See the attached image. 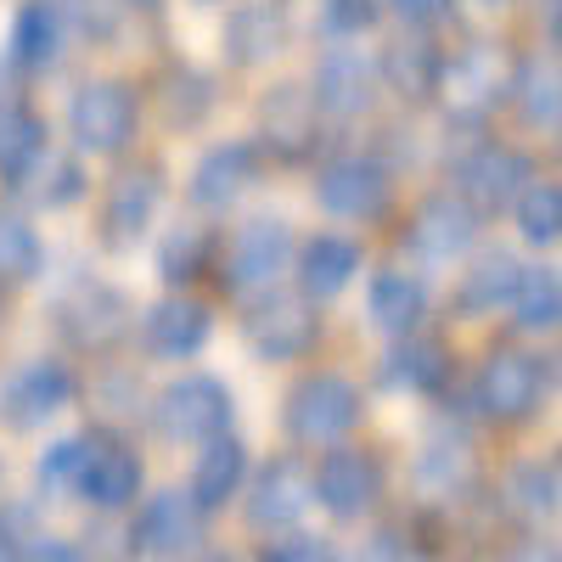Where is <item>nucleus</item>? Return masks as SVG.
<instances>
[{"instance_id":"1","label":"nucleus","mask_w":562,"mask_h":562,"mask_svg":"<svg viewBox=\"0 0 562 562\" xmlns=\"http://www.w3.org/2000/svg\"><path fill=\"white\" fill-rule=\"evenodd\" d=\"M512 74H518V57L495 40H467L461 52H445L439 90H434L445 124H456V130L490 124L512 102Z\"/></svg>"},{"instance_id":"2","label":"nucleus","mask_w":562,"mask_h":562,"mask_svg":"<svg viewBox=\"0 0 562 562\" xmlns=\"http://www.w3.org/2000/svg\"><path fill=\"white\" fill-rule=\"evenodd\" d=\"M140 135V90L119 74H90L68 97V140L79 158H124Z\"/></svg>"},{"instance_id":"3","label":"nucleus","mask_w":562,"mask_h":562,"mask_svg":"<svg viewBox=\"0 0 562 562\" xmlns=\"http://www.w3.org/2000/svg\"><path fill=\"white\" fill-rule=\"evenodd\" d=\"M360 422H366V394L344 371H304L288 389V405H281V428L299 450L344 445Z\"/></svg>"},{"instance_id":"4","label":"nucleus","mask_w":562,"mask_h":562,"mask_svg":"<svg viewBox=\"0 0 562 562\" xmlns=\"http://www.w3.org/2000/svg\"><path fill=\"white\" fill-rule=\"evenodd\" d=\"M299 265V243H293V225L281 214H254L231 231V243L220 248V293L225 299H259L270 288H281V276Z\"/></svg>"},{"instance_id":"5","label":"nucleus","mask_w":562,"mask_h":562,"mask_svg":"<svg viewBox=\"0 0 562 562\" xmlns=\"http://www.w3.org/2000/svg\"><path fill=\"white\" fill-rule=\"evenodd\" d=\"M243 338H248L254 360H265V366H293V360H310V355L321 349L326 321H321V304H315L304 288H270V293L248 299Z\"/></svg>"},{"instance_id":"6","label":"nucleus","mask_w":562,"mask_h":562,"mask_svg":"<svg viewBox=\"0 0 562 562\" xmlns=\"http://www.w3.org/2000/svg\"><path fill=\"white\" fill-rule=\"evenodd\" d=\"M231 416H237V394L209 371H186V378L164 383L153 400V428L164 445H209L231 434Z\"/></svg>"},{"instance_id":"7","label":"nucleus","mask_w":562,"mask_h":562,"mask_svg":"<svg viewBox=\"0 0 562 562\" xmlns=\"http://www.w3.org/2000/svg\"><path fill=\"white\" fill-rule=\"evenodd\" d=\"M52 321H57V333H63L68 349H79V355H113L135 333V304L119 288H108V281L79 276L68 293H57Z\"/></svg>"},{"instance_id":"8","label":"nucleus","mask_w":562,"mask_h":562,"mask_svg":"<svg viewBox=\"0 0 562 562\" xmlns=\"http://www.w3.org/2000/svg\"><path fill=\"white\" fill-rule=\"evenodd\" d=\"M389 495V467L378 450L366 445H326L321 461H315V501L326 506V518L338 524H360L371 518V512L383 506Z\"/></svg>"},{"instance_id":"9","label":"nucleus","mask_w":562,"mask_h":562,"mask_svg":"<svg viewBox=\"0 0 562 562\" xmlns=\"http://www.w3.org/2000/svg\"><path fill=\"white\" fill-rule=\"evenodd\" d=\"M479 231H484V214L467 203L456 186H439V192H428L411 209V220H405V254L416 265H428V270H445V265L473 254Z\"/></svg>"},{"instance_id":"10","label":"nucleus","mask_w":562,"mask_h":562,"mask_svg":"<svg viewBox=\"0 0 562 562\" xmlns=\"http://www.w3.org/2000/svg\"><path fill=\"white\" fill-rule=\"evenodd\" d=\"M315 203L333 220L371 225L394 209V164L378 153H338L315 169Z\"/></svg>"},{"instance_id":"11","label":"nucleus","mask_w":562,"mask_h":562,"mask_svg":"<svg viewBox=\"0 0 562 562\" xmlns=\"http://www.w3.org/2000/svg\"><path fill=\"white\" fill-rule=\"evenodd\" d=\"M546 394V360L524 355V349H490L479 360V378H473V405L484 422L495 428H518L540 411Z\"/></svg>"},{"instance_id":"12","label":"nucleus","mask_w":562,"mask_h":562,"mask_svg":"<svg viewBox=\"0 0 562 562\" xmlns=\"http://www.w3.org/2000/svg\"><path fill=\"white\" fill-rule=\"evenodd\" d=\"M74 400H79V371L63 355H34L7 378V389H0V422H7L12 434H34L52 416H63Z\"/></svg>"},{"instance_id":"13","label":"nucleus","mask_w":562,"mask_h":562,"mask_svg":"<svg viewBox=\"0 0 562 562\" xmlns=\"http://www.w3.org/2000/svg\"><path fill=\"white\" fill-rule=\"evenodd\" d=\"M310 506H321L315 501V467L304 461V450H281L276 461L259 467L243 518L254 535H281V529H299L310 518Z\"/></svg>"},{"instance_id":"14","label":"nucleus","mask_w":562,"mask_h":562,"mask_svg":"<svg viewBox=\"0 0 562 562\" xmlns=\"http://www.w3.org/2000/svg\"><path fill=\"white\" fill-rule=\"evenodd\" d=\"M203 518L209 512L192 501V490H153L130 506L124 551L130 557H186L203 540Z\"/></svg>"},{"instance_id":"15","label":"nucleus","mask_w":562,"mask_h":562,"mask_svg":"<svg viewBox=\"0 0 562 562\" xmlns=\"http://www.w3.org/2000/svg\"><path fill=\"white\" fill-rule=\"evenodd\" d=\"M147 490V467H140L135 445L119 439L113 428H90L85 434V461H79V484L74 495L90 512H130Z\"/></svg>"},{"instance_id":"16","label":"nucleus","mask_w":562,"mask_h":562,"mask_svg":"<svg viewBox=\"0 0 562 562\" xmlns=\"http://www.w3.org/2000/svg\"><path fill=\"white\" fill-rule=\"evenodd\" d=\"M321 102H315V85L299 79H281L259 97V147L276 164H310L321 153Z\"/></svg>"},{"instance_id":"17","label":"nucleus","mask_w":562,"mask_h":562,"mask_svg":"<svg viewBox=\"0 0 562 562\" xmlns=\"http://www.w3.org/2000/svg\"><path fill=\"white\" fill-rule=\"evenodd\" d=\"M315 102L333 124H355L378 108L383 97V63H371L355 40H326V52L315 63Z\"/></svg>"},{"instance_id":"18","label":"nucleus","mask_w":562,"mask_h":562,"mask_svg":"<svg viewBox=\"0 0 562 562\" xmlns=\"http://www.w3.org/2000/svg\"><path fill=\"white\" fill-rule=\"evenodd\" d=\"M535 180V158L506 147V140H479L450 164V186L473 203L479 214H501L524 198V186Z\"/></svg>"},{"instance_id":"19","label":"nucleus","mask_w":562,"mask_h":562,"mask_svg":"<svg viewBox=\"0 0 562 562\" xmlns=\"http://www.w3.org/2000/svg\"><path fill=\"white\" fill-rule=\"evenodd\" d=\"M265 147L259 135H231V140H214V147L192 164V180H186V198H192V209L203 214H225L231 203H237L243 192H254L259 175H265Z\"/></svg>"},{"instance_id":"20","label":"nucleus","mask_w":562,"mask_h":562,"mask_svg":"<svg viewBox=\"0 0 562 562\" xmlns=\"http://www.w3.org/2000/svg\"><path fill=\"white\" fill-rule=\"evenodd\" d=\"M293 45V18L288 0H237L220 29V57L231 68H265Z\"/></svg>"},{"instance_id":"21","label":"nucleus","mask_w":562,"mask_h":562,"mask_svg":"<svg viewBox=\"0 0 562 562\" xmlns=\"http://www.w3.org/2000/svg\"><path fill=\"white\" fill-rule=\"evenodd\" d=\"M209 338H214V310L192 299V288H169V299H158L140 315V344L153 360H192L209 349Z\"/></svg>"},{"instance_id":"22","label":"nucleus","mask_w":562,"mask_h":562,"mask_svg":"<svg viewBox=\"0 0 562 562\" xmlns=\"http://www.w3.org/2000/svg\"><path fill=\"white\" fill-rule=\"evenodd\" d=\"M158 203H164V180H158V169H124V175H113L108 180V192H102V248H113V254H124V248H135L140 237L153 231V220H158Z\"/></svg>"},{"instance_id":"23","label":"nucleus","mask_w":562,"mask_h":562,"mask_svg":"<svg viewBox=\"0 0 562 562\" xmlns=\"http://www.w3.org/2000/svg\"><path fill=\"white\" fill-rule=\"evenodd\" d=\"M63 45H68V12L57 0H23L7 34V63L23 79H40L63 63Z\"/></svg>"},{"instance_id":"24","label":"nucleus","mask_w":562,"mask_h":562,"mask_svg":"<svg viewBox=\"0 0 562 562\" xmlns=\"http://www.w3.org/2000/svg\"><path fill=\"white\" fill-rule=\"evenodd\" d=\"M52 158V130L45 119L23 102V97H7L0 102V186L7 192H29L34 175Z\"/></svg>"},{"instance_id":"25","label":"nucleus","mask_w":562,"mask_h":562,"mask_svg":"<svg viewBox=\"0 0 562 562\" xmlns=\"http://www.w3.org/2000/svg\"><path fill=\"white\" fill-rule=\"evenodd\" d=\"M299 288L315 299V304H333L338 293L355 288V276L366 270V248L344 231H315V237L299 243Z\"/></svg>"},{"instance_id":"26","label":"nucleus","mask_w":562,"mask_h":562,"mask_svg":"<svg viewBox=\"0 0 562 562\" xmlns=\"http://www.w3.org/2000/svg\"><path fill=\"white\" fill-rule=\"evenodd\" d=\"M366 321L378 326L383 338H405V333H422L428 321V281L405 265H383L371 270L366 281Z\"/></svg>"},{"instance_id":"27","label":"nucleus","mask_w":562,"mask_h":562,"mask_svg":"<svg viewBox=\"0 0 562 562\" xmlns=\"http://www.w3.org/2000/svg\"><path fill=\"white\" fill-rule=\"evenodd\" d=\"M450 378H456V360H450V349H445L439 338H428V333H405V338H394V349L383 355V383H389L394 394L445 400Z\"/></svg>"},{"instance_id":"28","label":"nucleus","mask_w":562,"mask_h":562,"mask_svg":"<svg viewBox=\"0 0 562 562\" xmlns=\"http://www.w3.org/2000/svg\"><path fill=\"white\" fill-rule=\"evenodd\" d=\"M524 265L512 254H479L473 270H461L456 281V315L461 321H490V315H512V299H518Z\"/></svg>"},{"instance_id":"29","label":"nucleus","mask_w":562,"mask_h":562,"mask_svg":"<svg viewBox=\"0 0 562 562\" xmlns=\"http://www.w3.org/2000/svg\"><path fill=\"white\" fill-rule=\"evenodd\" d=\"M243 484H248V445L237 434H220V439L198 445V467H192V484L186 490H192V501L209 512V518L237 501Z\"/></svg>"},{"instance_id":"30","label":"nucleus","mask_w":562,"mask_h":562,"mask_svg":"<svg viewBox=\"0 0 562 562\" xmlns=\"http://www.w3.org/2000/svg\"><path fill=\"white\" fill-rule=\"evenodd\" d=\"M512 108L529 130H557L562 124V45L557 52H535L518 57V74H512Z\"/></svg>"},{"instance_id":"31","label":"nucleus","mask_w":562,"mask_h":562,"mask_svg":"<svg viewBox=\"0 0 562 562\" xmlns=\"http://www.w3.org/2000/svg\"><path fill=\"white\" fill-rule=\"evenodd\" d=\"M479 479V461H473V445L461 434H439L416 450V490L422 501H456L467 495Z\"/></svg>"},{"instance_id":"32","label":"nucleus","mask_w":562,"mask_h":562,"mask_svg":"<svg viewBox=\"0 0 562 562\" xmlns=\"http://www.w3.org/2000/svg\"><path fill=\"white\" fill-rule=\"evenodd\" d=\"M378 63H383V90H389L394 102H405V108L434 102L439 68H445V52H439L434 40H400V45H389Z\"/></svg>"},{"instance_id":"33","label":"nucleus","mask_w":562,"mask_h":562,"mask_svg":"<svg viewBox=\"0 0 562 562\" xmlns=\"http://www.w3.org/2000/svg\"><path fill=\"white\" fill-rule=\"evenodd\" d=\"M220 248L225 237L214 225H175L158 243V281L164 288H198L203 276L220 270Z\"/></svg>"},{"instance_id":"34","label":"nucleus","mask_w":562,"mask_h":562,"mask_svg":"<svg viewBox=\"0 0 562 562\" xmlns=\"http://www.w3.org/2000/svg\"><path fill=\"white\" fill-rule=\"evenodd\" d=\"M501 506L524 524H551L562 506V479H551L540 461H512L501 479Z\"/></svg>"},{"instance_id":"35","label":"nucleus","mask_w":562,"mask_h":562,"mask_svg":"<svg viewBox=\"0 0 562 562\" xmlns=\"http://www.w3.org/2000/svg\"><path fill=\"white\" fill-rule=\"evenodd\" d=\"M45 276V243L40 231L23 220V214H7L0 209V288H29V281Z\"/></svg>"},{"instance_id":"36","label":"nucleus","mask_w":562,"mask_h":562,"mask_svg":"<svg viewBox=\"0 0 562 562\" xmlns=\"http://www.w3.org/2000/svg\"><path fill=\"white\" fill-rule=\"evenodd\" d=\"M512 326L518 333H557L562 326V276L557 270H546V265H535V270H524V281H518V299H512Z\"/></svg>"},{"instance_id":"37","label":"nucleus","mask_w":562,"mask_h":562,"mask_svg":"<svg viewBox=\"0 0 562 562\" xmlns=\"http://www.w3.org/2000/svg\"><path fill=\"white\" fill-rule=\"evenodd\" d=\"M512 220H518V237L529 248L562 243V180H529L524 198L512 203Z\"/></svg>"},{"instance_id":"38","label":"nucleus","mask_w":562,"mask_h":562,"mask_svg":"<svg viewBox=\"0 0 562 562\" xmlns=\"http://www.w3.org/2000/svg\"><path fill=\"white\" fill-rule=\"evenodd\" d=\"M158 102H164V119H169V124L192 130V124H203V119H209V108H214V79L180 63V68H169V74H164Z\"/></svg>"},{"instance_id":"39","label":"nucleus","mask_w":562,"mask_h":562,"mask_svg":"<svg viewBox=\"0 0 562 562\" xmlns=\"http://www.w3.org/2000/svg\"><path fill=\"white\" fill-rule=\"evenodd\" d=\"M79 461H85V434H68V439H52L34 461V484H40V501H63L74 495L79 484Z\"/></svg>"},{"instance_id":"40","label":"nucleus","mask_w":562,"mask_h":562,"mask_svg":"<svg viewBox=\"0 0 562 562\" xmlns=\"http://www.w3.org/2000/svg\"><path fill=\"white\" fill-rule=\"evenodd\" d=\"M383 23V0H315L321 40H360Z\"/></svg>"},{"instance_id":"41","label":"nucleus","mask_w":562,"mask_h":562,"mask_svg":"<svg viewBox=\"0 0 562 562\" xmlns=\"http://www.w3.org/2000/svg\"><path fill=\"white\" fill-rule=\"evenodd\" d=\"M34 180H40V186H34V203H40V209H68V203H79V198L90 192L79 158H45V169H40Z\"/></svg>"},{"instance_id":"42","label":"nucleus","mask_w":562,"mask_h":562,"mask_svg":"<svg viewBox=\"0 0 562 562\" xmlns=\"http://www.w3.org/2000/svg\"><path fill=\"white\" fill-rule=\"evenodd\" d=\"M259 557H270V562H321V557H333V540L326 535H288V540H265L259 546Z\"/></svg>"},{"instance_id":"43","label":"nucleus","mask_w":562,"mask_h":562,"mask_svg":"<svg viewBox=\"0 0 562 562\" xmlns=\"http://www.w3.org/2000/svg\"><path fill=\"white\" fill-rule=\"evenodd\" d=\"M389 7H394V18H400L405 29H422V34L456 18V0H389Z\"/></svg>"},{"instance_id":"44","label":"nucleus","mask_w":562,"mask_h":562,"mask_svg":"<svg viewBox=\"0 0 562 562\" xmlns=\"http://www.w3.org/2000/svg\"><path fill=\"white\" fill-rule=\"evenodd\" d=\"M124 12H135V18H158L164 12V0H119Z\"/></svg>"},{"instance_id":"45","label":"nucleus","mask_w":562,"mask_h":562,"mask_svg":"<svg viewBox=\"0 0 562 562\" xmlns=\"http://www.w3.org/2000/svg\"><path fill=\"white\" fill-rule=\"evenodd\" d=\"M473 7H479V12H512L518 0H473Z\"/></svg>"},{"instance_id":"46","label":"nucleus","mask_w":562,"mask_h":562,"mask_svg":"<svg viewBox=\"0 0 562 562\" xmlns=\"http://www.w3.org/2000/svg\"><path fill=\"white\" fill-rule=\"evenodd\" d=\"M0 293H7V288H0ZM0 333H7V299H0Z\"/></svg>"},{"instance_id":"47","label":"nucleus","mask_w":562,"mask_h":562,"mask_svg":"<svg viewBox=\"0 0 562 562\" xmlns=\"http://www.w3.org/2000/svg\"><path fill=\"white\" fill-rule=\"evenodd\" d=\"M198 7H220V0H198Z\"/></svg>"},{"instance_id":"48","label":"nucleus","mask_w":562,"mask_h":562,"mask_svg":"<svg viewBox=\"0 0 562 562\" xmlns=\"http://www.w3.org/2000/svg\"><path fill=\"white\" fill-rule=\"evenodd\" d=\"M557 479H562V456H557Z\"/></svg>"},{"instance_id":"49","label":"nucleus","mask_w":562,"mask_h":562,"mask_svg":"<svg viewBox=\"0 0 562 562\" xmlns=\"http://www.w3.org/2000/svg\"><path fill=\"white\" fill-rule=\"evenodd\" d=\"M557 135H562V124H557Z\"/></svg>"}]
</instances>
